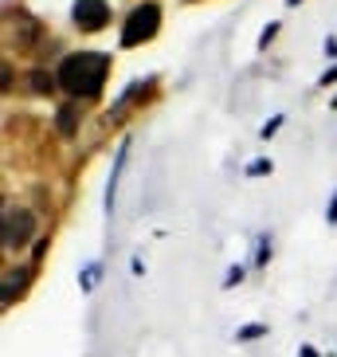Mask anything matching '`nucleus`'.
Instances as JSON below:
<instances>
[{
  "label": "nucleus",
  "mask_w": 337,
  "mask_h": 357,
  "mask_svg": "<svg viewBox=\"0 0 337 357\" xmlns=\"http://www.w3.org/2000/svg\"><path fill=\"white\" fill-rule=\"evenodd\" d=\"M106 75H110V55L102 52H75L59 63V86H63L71 98H95L102 91Z\"/></svg>",
  "instance_id": "obj_1"
},
{
  "label": "nucleus",
  "mask_w": 337,
  "mask_h": 357,
  "mask_svg": "<svg viewBox=\"0 0 337 357\" xmlns=\"http://www.w3.org/2000/svg\"><path fill=\"white\" fill-rule=\"evenodd\" d=\"M157 28H161V4H153V0L137 4V8L126 16V24H122V47L149 43L153 36H157Z\"/></svg>",
  "instance_id": "obj_2"
},
{
  "label": "nucleus",
  "mask_w": 337,
  "mask_h": 357,
  "mask_svg": "<svg viewBox=\"0 0 337 357\" xmlns=\"http://www.w3.org/2000/svg\"><path fill=\"white\" fill-rule=\"evenodd\" d=\"M32 231H36V216L32 212H24V208H4V220H0V243L4 248H20V243L32 240Z\"/></svg>",
  "instance_id": "obj_3"
},
{
  "label": "nucleus",
  "mask_w": 337,
  "mask_h": 357,
  "mask_svg": "<svg viewBox=\"0 0 337 357\" xmlns=\"http://www.w3.org/2000/svg\"><path fill=\"white\" fill-rule=\"evenodd\" d=\"M71 20H75V28H83V32H98V28L110 24V4H106V0H75Z\"/></svg>",
  "instance_id": "obj_4"
},
{
  "label": "nucleus",
  "mask_w": 337,
  "mask_h": 357,
  "mask_svg": "<svg viewBox=\"0 0 337 357\" xmlns=\"http://www.w3.org/2000/svg\"><path fill=\"white\" fill-rule=\"evenodd\" d=\"M24 283H28V271H4V294H0V303L12 306V298L24 291Z\"/></svg>",
  "instance_id": "obj_5"
},
{
  "label": "nucleus",
  "mask_w": 337,
  "mask_h": 357,
  "mask_svg": "<svg viewBox=\"0 0 337 357\" xmlns=\"http://www.w3.org/2000/svg\"><path fill=\"white\" fill-rule=\"evenodd\" d=\"M122 165H126V146H118L114 173H110V185H106V212H114V197H118V177H122Z\"/></svg>",
  "instance_id": "obj_6"
},
{
  "label": "nucleus",
  "mask_w": 337,
  "mask_h": 357,
  "mask_svg": "<svg viewBox=\"0 0 337 357\" xmlns=\"http://www.w3.org/2000/svg\"><path fill=\"white\" fill-rule=\"evenodd\" d=\"M255 337H267V326L263 322H247L235 330V342H255Z\"/></svg>",
  "instance_id": "obj_7"
},
{
  "label": "nucleus",
  "mask_w": 337,
  "mask_h": 357,
  "mask_svg": "<svg viewBox=\"0 0 337 357\" xmlns=\"http://www.w3.org/2000/svg\"><path fill=\"white\" fill-rule=\"evenodd\" d=\"M59 130H63V134H75V130H79V114H75V106H63V110H59Z\"/></svg>",
  "instance_id": "obj_8"
},
{
  "label": "nucleus",
  "mask_w": 337,
  "mask_h": 357,
  "mask_svg": "<svg viewBox=\"0 0 337 357\" xmlns=\"http://www.w3.org/2000/svg\"><path fill=\"white\" fill-rule=\"evenodd\" d=\"M55 83H59V79H52V75H43V71L32 75V91H36V95H47V91H55Z\"/></svg>",
  "instance_id": "obj_9"
},
{
  "label": "nucleus",
  "mask_w": 337,
  "mask_h": 357,
  "mask_svg": "<svg viewBox=\"0 0 337 357\" xmlns=\"http://www.w3.org/2000/svg\"><path fill=\"white\" fill-rule=\"evenodd\" d=\"M263 173H271V161H267V158H259V161L247 165V177H263Z\"/></svg>",
  "instance_id": "obj_10"
},
{
  "label": "nucleus",
  "mask_w": 337,
  "mask_h": 357,
  "mask_svg": "<svg viewBox=\"0 0 337 357\" xmlns=\"http://www.w3.org/2000/svg\"><path fill=\"white\" fill-rule=\"evenodd\" d=\"M267 259H271V240H259V255H255V263L267 267Z\"/></svg>",
  "instance_id": "obj_11"
},
{
  "label": "nucleus",
  "mask_w": 337,
  "mask_h": 357,
  "mask_svg": "<svg viewBox=\"0 0 337 357\" xmlns=\"http://www.w3.org/2000/svg\"><path fill=\"white\" fill-rule=\"evenodd\" d=\"M274 36H279V24H267L263 32H259V47H267V43H271Z\"/></svg>",
  "instance_id": "obj_12"
},
{
  "label": "nucleus",
  "mask_w": 337,
  "mask_h": 357,
  "mask_svg": "<svg viewBox=\"0 0 337 357\" xmlns=\"http://www.w3.org/2000/svg\"><path fill=\"white\" fill-rule=\"evenodd\" d=\"M235 283H243V267H232L228 279H224V287H235Z\"/></svg>",
  "instance_id": "obj_13"
},
{
  "label": "nucleus",
  "mask_w": 337,
  "mask_h": 357,
  "mask_svg": "<svg viewBox=\"0 0 337 357\" xmlns=\"http://www.w3.org/2000/svg\"><path fill=\"white\" fill-rule=\"evenodd\" d=\"M279 126H283V114H279V118H271V122H267V126H263V137L279 134Z\"/></svg>",
  "instance_id": "obj_14"
},
{
  "label": "nucleus",
  "mask_w": 337,
  "mask_h": 357,
  "mask_svg": "<svg viewBox=\"0 0 337 357\" xmlns=\"http://www.w3.org/2000/svg\"><path fill=\"white\" fill-rule=\"evenodd\" d=\"M326 220L337 224V192H334V200H329V208H326Z\"/></svg>",
  "instance_id": "obj_15"
},
{
  "label": "nucleus",
  "mask_w": 337,
  "mask_h": 357,
  "mask_svg": "<svg viewBox=\"0 0 337 357\" xmlns=\"http://www.w3.org/2000/svg\"><path fill=\"white\" fill-rule=\"evenodd\" d=\"M334 83H337V67H334V71L322 75V86H334Z\"/></svg>",
  "instance_id": "obj_16"
},
{
  "label": "nucleus",
  "mask_w": 337,
  "mask_h": 357,
  "mask_svg": "<svg viewBox=\"0 0 337 357\" xmlns=\"http://www.w3.org/2000/svg\"><path fill=\"white\" fill-rule=\"evenodd\" d=\"M298 357H318L314 346H298Z\"/></svg>",
  "instance_id": "obj_17"
},
{
  "label": "nucleus",
  "mask_w": 337,
  "mask_h": 357,
  "mask_svg": "<svg viewBox=\"0 0 337 357\" xmlns=\"http://www.w3.org/2000/svg\"><path fill=\"white\" fill-rule=\"evenodd\" d=\"M326 55H329V59H337V40H326Z\"/></svg>",
  "instance_id": "obj_18"
},
{
  "label": "nucleus",
  "mask_w": 337,
  "mask_h": 357,
  "mask_svg": "<svg viewBox=\"0 0 337 357\" xmlns=\"http://www.w3.org/2000/svg\"><path fill=\"white\" fill-rule=\"evenodd\" d=\"M286 4H290V8H295V4H302V0H286Z\"/></svg>",
  "instance_id": "obj_19"
}]
</instances>
